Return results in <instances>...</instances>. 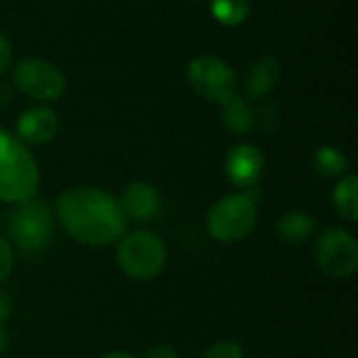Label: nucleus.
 I'll return each mask as SVG.
<instances>
[{"instance_id": "11", "label": "nucleus", "mask_w": 358, "mask_h": 358, "mask_svg": "<svg viewBox=\"0 0 358 358\" xmlns=\"http://www.w3.org/2000/svg\"><path fill=\"white\" fill-rule=\"evenodd\" d=\"M120 208L124 210L126 218L145 222L151 220L157 212H159V191L155 189V185L147 182V180H132L122 189L120 195Z\"/></svg>"}, {"instance_id": "2", "label": "nucleus", "mask_w": 358, "mask_h": 358, "mask_svg": "<svg viewBox=\"0 0 358 358\" xmlns=\"http://www.w3.org/2000/svg\"><path fill=\"white\" fill-rule=\"evenodd\" d=\"M40 170L34 153L17 134L0 128V201L23 203L36 197Z\"/></svg>"}, {"instance_id": "21", "label": "nucleus", "mask_w": 358, "mask_h": 358, "mask_svg": "<svg viewBox=\"0 0 358 358\" xmlns=\"http://www.w3.org/2000/svg\"><path fill=\"white\" fill-rule=\"evenodd\" d=\"M141 358H178V355L168 344H151Z\"/></svg>"}, {"instance_id": "10", "label": "nucleus", "mask_w": 358, "mask_h": 358, "mask_svg": "<svg viewBox=\"0 0 358 358\" xmlns=\"http://www.w3.org/2000/svg\"><path fill=\"white\" fill-rule=\"evenodd\" d=\"M15 134L25 145H46L57 136L59 117L46 105H34L17 117Z\"/></svg>"}, {"instance_id": "25", "label": "nucleus", "mask_w": 358, "mask_h": 358, "mask_svg": "<svg viewBox=\"0 0 358 358\" xmlns=\"http://www.w3.org/2000/svg\"><path fill=\"white\" fill-rule=\"evenodd\" d=\"M10 96H13L10 88H8V86H4V84H0V109H2V107H6V105L10 103Z\"/></svg>"}, {"instance_id": "22", "label": "nucleus", "mask_w": 358, "mask_h": 358, "mask_svg": "<svg viewBox=\"0 0 358 358\" xmlns=\"http://www.w3.org/2000/svg\"><path fill=\"white\" fill-rule=\"evenodd\" d=\"M13 63V48H10V40L0 31V73H4Z\"/></svg>"}, {"instance_id": "4", "label": "nucleus", "mask_w": 358, "mask_h": 358, "mask_svg": "<svg viewBox=\"0 0 358 358\" xmlns=\"http://www.w3.org/2000/svg\"><path fill=\"white\" fill-rule=\"evenodd\" d=\"M115 262L117 268L132 281L157 279L168 264L166 241L147 229L122 235L115 250Z\"/></svg>"}, {"instance_id": "8", "label": "nucleus", "mask_w": 358, "mask_h": 358, "mask_svg": "<svg viewBox=\"0 0 358 358\" xmlns=\"http://www.w3.org/2000/svg\"><path fill=\"white\" fill-rule=\"evenodd\" d=\"M187 78L191 88L206 101L222 105L237 94L235 69L216 55H201L189 63Z\"/></svg>"}, {"instance_id": "6", "label": "nucleus", "mask_w": 358, "mask_h": 358, "mask_svg": "<svg viewBox=\"0 0 358 358\" xmlns=\"http://www.w3.org/2000/svg\"><path fill=\"white\" fill-rule=\"evenodd\" d=\"M315 260L331 279H350L358 268V243L342 227H327L315 239Z\"/></svg>"}, {"instance_id": "18", "label": "nucleus", "mask_w": 358, "mask_h": 358, "mask_svg": "<svg viewBox=\"0 0 358 358\" xmlns=\"http://www.w3.org/2000/svg\"><path fill=\"white\" fill-rule=\"evenodd\" d=\"M279 122H281L279 107L268 99L258 101V107L254 109V126H258L264 132H273L279 128Z\"/></svg>"}, {"instance_id": "17", "label": "nucleus", "mask_w": 358, "mask_h": 358, "mask_svg": "<svg viewBox=\"0 0 358 358\" xmlns=\"http://www.w3.org/2000/svg\"><path fill=\"white\" fill-rule=\"evenodd\" d=\"M212 17L222 25H239L250 15V0H212L210 2Z\"/></svg>"}, {"instance_id": "20", "label": "nucleus", "mask_w": 358, "mask_h": 358, "mask_svg": "<svg viewBox=\"0 0 358 358\" xmlns=\"http://www.w3.org/2000/svg\"><path fill=\"white\" fill-rule=\"evenodd\" d=\"M13 266H15V250L10 241H6V237L0 235V283L8 279V275L13 273Z\"/></svg>"}, {"instance_id": "9", "label": "nucleus", "mask_w": 358, "mask_h": 358, "mask_svg": "<svg viewBox=\"0 0 358 358\" xmlns=\"http://www.w3.org/2000/svg\"><path fill=\"white\" fill-rule=\"evenodd\" d=\"M264 155L258 147L250 143L235 145L224 157V174L233 187L239 191H252L258 187L264 174Z\"/></svg>"}, {"instance_id": "1", "label": "nucleus", "mask_w": 358, "mask_h": 358, "mask_svg": "<svg viewBox=\"0 0 358 358\" xmlns=\"http://www.w3.org/2000/svg\"><path fill=\"white\" fill-rule=\"evenodd\" d=\"M55 216L63 231L86 248L117 243L128 227L117 197L92 185L63 191L55 203Z\"/></svg>"}, {"instance_id": "19", "label": "nucleus", "mask_w": 358, "mask_h": 358, "mask_svg": "<svg viewBox=\"0 0 358 358\" xmlns=\"http://www.w3.org/2000/svg\"><path fill=\"white\" fill-rule=\"evenodd\" d=\"M201 358H245V352L235 340H218L206 348Z\"/></svg>"}, {"instance_id": "16", "label": "nucleus", "mask_w": 358, "mask_h": 358, "mask_svg": "<svg viewBox=\"0 0 358 358\" xmlns=\"http://www.w3.org/2000/svg\"><path fill=\"white\" fill-rule=\"evenodd\" d=\"M313 168L319 176L327 180H338L348 174V157L342 149L334 145H323L313 155Z\"/></svg>"}, {"instance_id": "3", "label": "nucleus", "mask_w": 358, "mask_h": 358, "mask_svg": "<svg viewBox=\"0 0 358 358\" xmlns=\"http://www.w3.org/2000/svg\"><path fill=\"white\" fill-rule=\"evenodd\" d=\"M258 222L256 189L220 197L206 216L208 233L214 241L231 245L243 241Z\"/></svg>"}, {"instance_id": "12", "label": "nucleus", "mask_w": 358, "mask_h": 358, "mask_svg": "<svg viewBox=\"0 0 358 358\" xmlns=\"http://www.w3.org/2000/svg\"><path fill=\"white\" fill-rule=\"evenodd\" d=\"M281 80V65L275 57H262L254 61V65L245 73L243 92L248 101H262L275 90Z\"/></svg>"}, {"instance_id": "26", "label": "nucleus", "mask_w": 358, "mask_h": 358, "mask_svg": "<svg viewBox=\"0 0 358 358\" xmlns=\"http://www.w3.org/2000/svg\"><path fill=\"white\" fill-rule=\"evenodd\" d=\"M99 358H136L132 352H128V350H111V352H105V355H101Z\"/></svg>"}, {"instance_id": "5", "label": "nucleus", "mask_w": 358, "mask_h": 358, "mask_svg": "<svg viewBox=\"0 0 358 358\" xmlns=\"http://www.w3.org/2000/svg\"><path fill=\"white\" fill-rule=\"evenodd\" d=\"M55 233V212L46 201L36 197L23 203H17L8 216V237L10 245L21 252L36 254L42 252Z\"/></svg>"}, {"instance_id": "14", "label": "nucleus", "mask_w": 358, "mask_h": 358, "mask_svg": "<svg viewBox=\"0 0 358 358\" xmlns=\"http://www.w3.org/2000/svg\"><path fill=\"white\" fill-rule=\"evenodd\" d=\"M222 107V122L235 136H245L254 130V107L239 92L233 94Z\"/></svg>"}, {"instance_id": "15", "label": "nucleus", "mask_w": 358, "mask_h": 358, "mask_svg": "<svg viewBox=\"0 0 358 358\" xmlns=\"http://www.w3.org/2000/svg\"><path fill=\"white\" fill-rule=\"evenodd\" d=\"M334 210L346 222H357L358 218V178L355 174H346L338 178V185L331 195Z\"/></svg>"}, {"instance_id": "23", "label": "nucleus", "mask_w": 358, "mask_h": 358, "mask_svg": "<svg viewBox=\"0 0 358 358\" xmlns=\"http://www.w3.org/2000/svg\"><path fill=\"white\" fill-rule=\"evenodd\" d=\"M13 313V298L0 289V323H4Z\"/></svg>"}, {"instance_id": "7", "label": "nucleus", "mask_w": 358, "mask_h": 358, "mask_svg": "<svg viewBox=\"0 0 358 358\" xmlns=\"http://www.w3.org/2000/svg\"><path fill=\"white\" fill-rule=\"evenodd\" d=\"M13 84L25 96L38 101L40 105L55 103L65 92V76L63 71L40 57L21 59L13 69Z\"/></svg>"}, {"instance_id": "24", "label": "nucleus", "mask_w": 358, "mask_h": 358, "mask_svg": "<svg viewBox=\"0 0 358 358\" xmlns=\"http://www.w3.org/2000/svg\"><path fill=\"white\" fill-rule=\"evenodd\" d=\"M8 346H10V334L4 327V323H0V357L8 350Z\"/></svg>"}, {"instance_id": "13", "label": "nucleus", "mask_w": 358, "mask_h": 358, "mask_svg": "<svg viewBox=\"0 0 358 358\" xmlns=\"http://www.w3.org/2000/svg\"><path fill=\"white\" fill-rule=\"evenodd\" d=\"M277 239L283 245L300 248L308 243L317 233V218L306 212H287L277 220L275 227Z\"/></svg>"}]
</instances>
